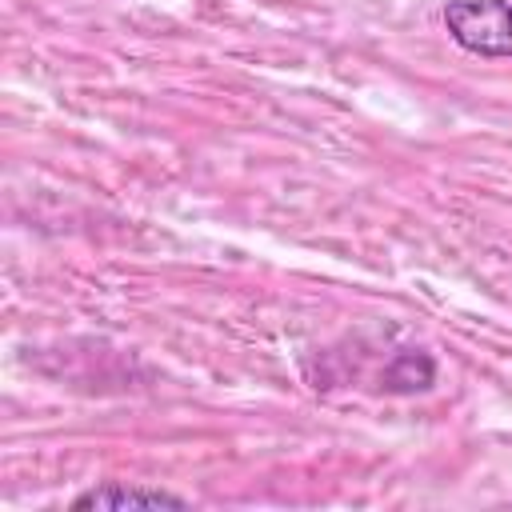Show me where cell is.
I'll return each instance as SVG.
<instances>
[{
    "label": "cell",
    "mask_w": 512,
    "mask_h": 512,
    "mask_svg": "<svg viewBox=\"0 0 512 512\" xmlns=\"http://www.w3.org/2000/svg\"><path fill=\"white\" fill-rule=\"evenodd\" d=\"M444 28L472 56H484V60L512 56V4L508 0H448Z\"/></svg>",
    "instance_id": "6da1fadb"
},
{
    "label": "cell",
    "mask_w": 512,
    "mask_h": 512,
    "mask_svg": "<svg viewBox=\"0 0 512 512\" xmlns=\"http://www.w3.org/2000/svg\"><path fill=\"white\" fill-rule=\"evenodd\" d=\"M72 508L76 512H84V508H188V500L168 492V488H144V484L108 480V484H96V488L80 492L72 500Z\"/></svg>",
    "instance_id": "7a4b0ae2"
},
{
    "label": "cell",
    "mask_w": 512,
    "mask_h": 512,
    "mask_svg": "<svg viewBox=\"0 0 512 512\" xmlns=\"http://www.w3.org/2000/svg\"><path fill=\"white\" fill-rule=\"evenodd\" d=\"M432 380H436V360L428 352H400L384 372V384L392 392H424Z\"/></svg>",
    "instance_id": "3957f363"
}]
</instances>
